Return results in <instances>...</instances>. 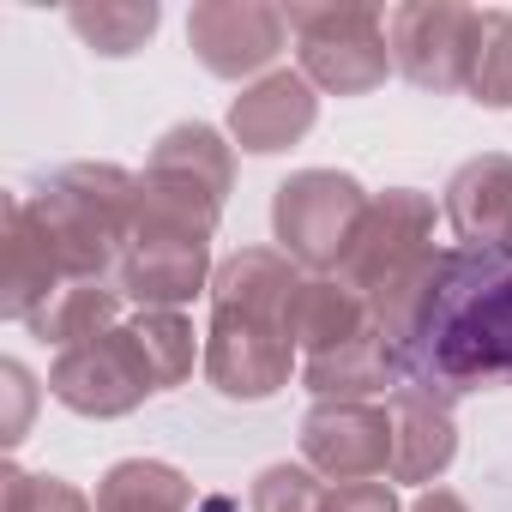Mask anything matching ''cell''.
Wrapping results in <instances>:
<instances>
[{"label":"cell","mask_w":512,"mask_h":512,"mask_svg":"<svg viewBox=\"0 0 512 512\" xmlns=\"http://www.w3.org/2000/svg\"><path fill=\"white\" fill-rule=\"evenodd\" d=\"M374 326V308L362 290H350L338 272H308L296 302H290V344L302 356H326Z\"/></svg>","instance_id":"cell-18"},{"label":"cell","mask_w":512,"mask_h":512,"mask_svg":"<svg viewBox=\"0 0 512 512\" xmlns=\"http://www.w3.org/2000/svg\"><path fill=\"white\" fill-rule=\"evenodd\" d=\"M302 458L326 482H380L392 470V410L380 404H314L302 416Z\"/></svg>","instance_id":"cell-11"},{"label":"cell","mask_w":512,"mask_h":512,"mask_svg":"<svg viewBox=\"0 0 512 512\" xmlns=\"http://www.w3.org/2000/svg\"><path fill=\"white\" fill-rule=\"evenodd\" d=\"M326 494L332 488H320V476L308 464H272L253 482L247 512H326Z\"/></svg>","instance_id":"cell-25"},{"label":"cell","mask_w":512,"mask_h":512,"mask_svg":"<svg viewBox=\"0 0 512 512\" xmlns=\"http://www.w3.org/2000/svg\"><path fill=\"white\" fill-rule=\"evenodd\" d=\"M284 37L290 25L266 0H199L187 13V49L217 79H266V67L284 55Z\"/></svg>","instance_id":"cell-9"},{"label":"cell","mask_w":512,"mask_h":512,"mask_svg":"<svg viewBox=\"0 0 512 512\" xmlns=\"http://www.w3.org/2000/svg\"><path fill=\"white\" fill-rule=\"evenodd\" d=\"M127 332H133V344H139V356H145L157 392H175V386L193 374V362H205V344L193 338V326H187L181 308H139V314L127 320Z\"/></svg>","instance_id":"cell-22"},{"label":"cell","mask_w":512,"mask_h":512,"mask_svg":"<svg viewBox=\"0 0 512 512\" xmlns=\"http://www.w3.org/2000/svg\"><path fill=\"white\" fill-rule=\"evenodd\" d=\"M302 79L332 97H368L392 73L386 13L374 7H284Z\"/></svg>","instance_id":"cell-4"},{"label":"cell","mask_w":512,"mask_h":512,"mask_svg":"<svg viewBox=\"0 0 512 512\" xmlns=\"http://www.w3.org/2000/svg\"><path fill=\"white\" fill-rule=\"evenodd\" d=\"M428 260H434V199L416 193V187H386V193L368 199L338 278L350 290H362L368 308H374L380 296L410 284Z\"/></svg>","instance_id":"cell-6"},{"label":"cell","mask_w":512,"mask_h":512,"mask_svg":"<svg viewBox=\"0 0 512 512\" xmlns=\"http://www.w3.org/2000/svg\"><path fill=\"white\" fill-rule=\"evenodd\" d=\"M410 386L440 398L512 386V247L440 253L434 290L398 350Z\"/></svg>","instance_id":"cell-1"},{"label":"cell","mask_w":512,"mask_h":512,"mask_svg":"<svg viewBox=\"0 0 512 512\" xmlns=\"http://www.w3.org/2000/svg\"><path fill=\"white\" fill-rule=\"evenodd\" d=\"M326 512H404L392 482H344L326 494Z\"/></svg>","instance_id":"cell-27"},{"label":"cell","mask_w":512,"mask_h":512,"mask_svg":"<svg viewBox=\"0 0 512 512\" xmlns=\"http://www.w3.org/2000/svg\"><path fill=\"white\" fill-rule=\"evenodd\" d=\"M302 266L278 247H241L217 266L211 278V314H241V320H266L290 332V302L302 290Z\"/></svg>","instance_id":"cell-15"},{"label":"cell","mask_w":512,"mask_h":512,"mask_svg":"<svg viewBox=\"0 0 512 512\" xmlns=\"http://www.w3.org/2000/svg\"><path fill=\"white\" fill-rule=\"evenodd\" d=\"M386 410H392V482H434V476H446V464L458 458L452 398L404 380Z\"/></svg>","instance_id":"cell-16"},{"label":"cell","mask_w":512,"mask_h":512,"mask_svg":"<svg viewBox=\"0 0 512 512\" xmlns=\"http://www.w3.org/2000/svg\"><path fill=\"white\" fill-rule=\"evenodd\" d=\"M67 284L61 247L43 229L31 199H7V223H0V314L7 320H31L55 290Z\"/></svg>","instance_id":"cell-13"},{"label":"cell","mask_w":512,"mask_h":512,"mask_svg":"<svg viewBox=\"0 0 512 512\" xmlns=\"http://www.w3.org/2000/svg\"><path fill=\"white\" fill-rule=\"evenodd\" d=\"M368 199L374 193H362V181L344 175V169H296L272 193L278 253H290L302 272H338L350 241H356V223H362Z\"/></svg>","instance_id":"cell-5"},{"label":"cell","mask_w":512,"mask_h":512,"mask_svg":"<svg viewBox=\"0 0 512 512\" xmlns=\"http://www.w3.org/2000/svg\"><path fill=\"white\" fill-rule=\"evenodd\" d=\"M386 43H392V67L416 85V91H464L470 79V49H476V7L458 0H404L386 13Z\"/></svg>","instance_id":"cell-7"},{"label":"cell","mask_w":512,"mask_h":512,"mask_svg":"<svg viewBox=\"0 0 512 512\" xmlns=\"http://www.w3.org/2000/svg\"><path fill=\"white\" fill-rule=\"evenodd\" d=\"M31 205L61 247L67 284H91L121 266L139 235V175L121 163H67L31 193Z\"/></svg>","instance_id":"cell-2"},{"label":"cell","mask_w":512,"mask_h":512,"mask_svg":"<svg viewBox=\"0 0 512 512\" xmlns=\"http://www.w3.org/2000/svg\"><path fill=\"white\" fill-rule=\"evenodd\" d=\"M25 326H31V338H43L55 350H79V344H91V338H103V332L121 326V290H109L103 278L61 284Z\"/></svg>","instance_id":"cell-20"},{"label":"cell","mask_w":512,"mask_h":512,"mask_svg":"<svg viewBox=\"0 0 512 512\" xmlns=\"http://www.w3.org/2000/svg\"><path fill=\"white\" fill-rule=\"evenodd\" d=\"M235 181V151L217 127L181 121L151 145L139 175V235L151 241H211Z\"/></svg>","instance_id":"cell-3"},{"label":"cell","mask_w":512,"mask_h":512,"mask_svg":"<svg viewBox=\"0 0 512 512\" xmlns=\"http://www.w3.org/2000/svg\"><path fill=\"white\" fill-rule=\"evenodd\" d=\"M410 512H470V506H464V494H452V488H422V494L410 500Z\"/></svg>","instance_id":"cell-29"},{"label":"cell","mask_w":512,"mask_h":512,"mask_svg":"<svg viewBox=\"0 0 512 512\" xmlns=\"http://www.w3.org/2000/svg\"><path fill=\"white\" fill-rule=\"evenodd\" d=\"M0 380H7V440H25V416H31V398H37V386H31V374H25V362H0Z\"/></svg>","instance_id":"cell-28"},{"label":"cell","mask_w":512,"mask_h":512,"mask_svg":"<svg viewBox=\"0 0 512 512\" xmlns=\"http://www.w3.org/2000/svg\"><path fill=\"white\" fill-rule=\"evenodd\" d=\"M320 121V97L302 79V67H278L266 79H253L235 103H229V139L253 157H278L290 145H302Z\"/></svg>","instance_id":"cell-12"},{"label":"cell","mask_w":512,"mask_h":512,"mask_svg":"<svg viewBox=\"0 0 512 512\" xmlns=\"http://www.w3.org/2000/svg\"><path fill=\"white\" fill-rule=\"evenodd\" d=\"M157 19H163L157 0H97V7H67V25L79 31V43L97 49V55H109V61L145 49L151 31H157Z\"/></svg>","instance_id":"cell-23"},{"label":"cell","mask_w":512,"mask_h":512,"mask_svg":"<svg viewBox=\"0 0 512 512\" xmlns=\"http://www.w3.org/2000/svg\"><path fill=\"white\" fill-rule=\"evenodd\" d=\"M296 344L284 326L266 320H241V314H211L205 332V380L235 398V404H266L290 386Z\"/></svg>","instance_id":"cell-10"},{"label":"cell","mask_w":512,"mask_h":512,"mask_svg":"<svg viewBox=\"0 0 512 512\" xmlns=\"http://www.w3.org/2000/svg\"><path fill=\"white\" fill-rule=\"evenodd\" d=\"M446 223L464 247H512V157L482 151L446 181Z\"/></svg>","instance_id":"cell-17"},{"label":"cell","mask_w":512,"mask_h":512,"mask_svg":"<svg viewBox=\"0 0 512 512\" xmlns=\"http://www.w3.org/2000/svg\"><path fill=\"white\" fill-rule=\"evenodd\" d=\"M302 386L320 398V404H368L374 392H398L404 380H398V356H392V344L368 326L362 338H350V344H338V350H326V356H308L302 362Z\"/></svg>","instance_id":"cell-19"},{"label":"cell","mask_w":512,"mask_h":512,"mask_svg":"<svg viewBox=\"0 0 512 512\" xmlns=\"http://www.w3.org/2000/svg\"><path fill=\"white\" fill-rule=\"evenodd\" d=\"M464 91L482 109H512V13L506 7L476 13V49H470Z\"/></svg>","instance_id":"cell-24"},{"label":"cell","mask_w":512,"mask_h":512,"mask_svg":"<svg viewBox=\"0 0 512 512\" xmlns=\"http://www.w3.org/2000/svg\"><path fill=\"white\" fill-rule=\"evenodd\" d=\"M193 488L163 458H121L97 482V512H187Z\"/></svg>","instance_id":"cell-21"},{"label":"cell","mask_w":512,"mask_h":512,"mask_svg":"<svg viewBox=\"0 0 512 512\" xmlns=\"http://www.w3.org/2000/svg\"><path fill=\"white\" fill-rule=\"evenodd\" d=\"M7 512H97L73 482H61V476H31V470H19V464H7Z\"/></svg>","instance_id":"cell-26"},{"label":"cell","mask_w":512,"mask_h":512,"mask_svg":"<svg viewBox=\"0 0 512 512\" xmlns=\"http://www.w3.org/2000/svg\"><path fill=\"white\" fill-rule=\"evenodd\" d=\"M217 266H211V241H151L133 235V247L115 266V290L133 296L139 308H181L199 290H211Z\"/></svg>","instance_id":"cell-14"},{"label":"cell","mask_w":512,"mask_h":512,"mask_svg":"<svg viewBox=\"0 0 512 512\" xmlns=\"http://www.w3.org/2000/svg\"><path fill=\"white\" fill-rule=\"evenodd\" d=\"M49 392H55L73 416L109 422V416L139 410V404L157 392V380H151V368H145L133 332L115 326V332H103V338H91V344H79V350H61L55 368H49Z\"/></svg>","instance_id":"cell-8"}]
</instances>
